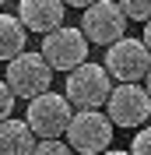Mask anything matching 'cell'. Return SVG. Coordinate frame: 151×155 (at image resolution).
I'll return each mask as SVG.
<instances>
[{"label": "cell", "instance_id": "7a4b0ae2", "mask_svg": "<svg viewBox=\"0 0 151 155\" xmlns=\"http://www.w3.org/2000/svg\"><path fill=\"white\" fill-rule=\"evenodd\" d=\"M25 120L35 130V137H63L74 120V102L60 92H42V95L28 99Z\"/></svg>", "mask_w": 151, "mask_h": 155}, {"label": "cell", "instance_id": "9a60e30c", "mask_svg": "<svg viewBox=\"0 0 151 155\" xmlns=\"http://www.w3.org/2000/svg\"><path fill=\"white\" fill-rule=\"evenodd\" d=\"M11 113H14V92L7 81H0V120H7Z\"/></svg>", "mask_w": 151, "mask_h": 155}, {"label": "cell", "instance_id": "3957f363", "mask_svg": "<svg viewBox=\"0 0 151 155\" xmlns=\"http://www.w3.org/2000/svg\"><path fill=\"white\" fill-rule=\"evenodd\" d=\"M113 120L109 113H98V109H77L70 127H67V145L74 148L77 155H102L109 152V141H113Z\"/></svg>", "mask_w": 151, "mask_h": 155}, {"label": "cell", "instance_id": "52a82bcc", "mask_svg": "<svg viewBox=\"0 0 151 155\" xmlns=\"http://www.w3.org/2000/svg\"><path fill=\"white\" fill-rule=\"evenodd\" d=\"M81 32L95 46H113L127 35V14L116 0H95L81 14Z\"/></svg>", "mask_w": 151, "mask_h": 155}, {"label": "cell", "instance_id": "5b68a950", "mask_svg": "<svg viewBox=\"0 0 151 155\" xmlns=\"http://www.w3.org/2000/svg\"><path fill=\"white\" fill-rule=\"evenodd\" d=\"M42 57H46V64L53 71H63V74H70V71H77L81 64H88V35L81 28H70V25H60V28H53L49 35H42V49H39Z\"/></svg>", "mask_w": 151, "mask_h": 155}, {"label": "cell", "instance_id": "6da1fadb", "mask_svg": "<svg viewBox=\"0 0 151 155\" xmlns=\"http://www.w3.org/2000/svg\"><path fill=\"white\" fill-rule=\"evenodd\" d=\"M116 78L105 71V64H81L77 71L67 74V99L74 102V109H102L113 95Z\"/></svg>", "mask_w": 151, "mask_h": 155}, {"label": "cell", "instance_id": "d6986e66", "mask_svg": "<svg viewBox=\"0 0 151 155\" xmlns=\"http://www.w3.org/2000/svg\"><path fill=\"white\" fill-rule=\"evenodd\" d=\"M144 88H148V92H151V71H148V78H144Z\"/></svg>", "mask_w": 151, "mask_h": 155}, {"label": "cell", "instance_id": "4fadbf2b", "mask_svg": "<svg viewBox=\"0 0 151 155\" xmlns=\"http://www.w3.org/2000/svg\"><path fill=\"white\" fill-rule=\"evenodd\" d=\"M32 155H74V148L67 141H60V137H39V145H35Z\"/></svg>", "mask_w": 151, "mask_h": 155}, {"label": "cell", "instance_id": "e0dca14e", "mask_svg": "<svg viewBox=\"0 0 151 155\" xmlns=\"http://www.w3.org/2000/svg\"><path fill=\"white\" fill-rule=\"evenodd\" d=\"M144 46L151 49V21H144Z\"/></svg>", "mask_w": 151, "mask_h": 155}, {"label": "cell", "instance_id": "7c38bea8", "mask_svg": "<svg viewBox=\"0 0 151 155\" xmlns=\"http://www.w3.org/2000/svg\"><path fill=\"white\" fill-rule=\"evenodd\" d=\"M130 21H151V0H116Z\"/></svg>", "mask_w": 151, "mask_h": 155}, {"label": "cell", "instance_id": "277c9868", "mask_svg": "<svg viewBox=\"0 0 151 155\" xmlns=\"http://www.w3.org/2000/svg\"><path fill=\"white\" fill-rule=\"evenodd\" d=\"M14 92V99H35L42 92H49L53 85V67L46 64L42 53H21V57L7 60V78H4Z\"/></svg>", "mask_w": 151, "mask_h": 155}, {"label": "cell", "instance_id": "ac0fdd59", "mask_svg": "<svg viewBox=\"0 0 151 155\" xmlns=\"http://www.w3.org/2000/svg\"><path fill=\"white\" fill-rule=\"evenodd\" d=\"M102 155H130V152H120V148H109V152H102Z\"/></svg>", "mask_w": 151, "mask_h": 155}, {"label": "cell", "instance_id": "9c48e42d", "mask_svg": "<svg viewBox=\"0 0 151 155\" xmlns=\"http://www.w3.org/2000/svg\"><path fill=\"white\" fill-rule=\"evenodd\" d=\"M63 0H21L18 4V18L25 21V28L35 35H49L53 28L63 25Z\"/></svg>", "mask_w": 151, "mask_h": 155}, {"label": "cell", "instance_id": "30bf717a", "mask_svg": "<svg viewBox=\"0 0 151 155\" xmlns=\"http://www.w3.org/2000/svg\"><path fill=\"white\" fill-rule=\"evenodd\" d=\"M39 145L35 130L28 127V120H0V155H32Z\"/></svg>", "mask_w": 151, "mask_h": 155}, {"label": "cell", "instance_id": "5bb4252c", "mask_svg": "<svg viewBox=\"0 0 151 155\" xmlns=\"http://www.w3.org/2000/svg\"><path fill=\"white\" fill-rule=\"evenodd\" d=\"M130 155H151V127H137V134L130 141Z\"/></svg>", "mask_w": 151, "mask_h": 155}, {"label": "cell", "instance_id": "ba28073f", "mask_svg": "<svg viewBox=\"0 0 151 155\" xmlns=\"http://www.w3.org/2000/svg\"><path fill=\"white\" fill-rule=\"evenodd\" d=\"M105 113L116 127H144L151 120V92L137 81L116 85L105 102Z\"/></svg>", "mask_w": 151, "mask_h": 155}, {"label": "cell", "instance_id": "2e32d148", "mask_svg": "<svg viewBox=\"0 0 151 155\" xmlns=\"http://www.w3.org/2000/svg\"><path fill=\"white\" fill-rule=\"evenodd\" d=\"M63 4H67V7H81V11H85V7H92L95 0H63Z\"/></svg>", "mask_w": 151, "mask_h": 155}, {"label": "cell", "instance_id": "8fae6325", "mask_svg": "<svg viewBox=\"0 0 151 155\" xmlns=\"http://www.w3.org/2000/svg\"><path fill=\"white\" fill-rule=\"evenodd\" d=\"M25 39H28V28L18 14H4L0 11V60H14L25 53Z\"/></svg>", "mask_w": 151, "mask_h": 155}, {"label": "cell", "instance_id": "8992f818", "mask_svg": "<svg viewBox=\"0 0 151 155\" xmlns=\"http://www.w3.org/2000/svg\"><path fill=\"white\" fill-rule=\"evenodd\" d=\"M105 71L127 85V81H144L151 71V49L144 46V39H127L123 35L120 42L105 46Z\"/></svg>", "mask_w": 151, "mask_h": 155}, {"label": "cell", "instance_id": "ffe728a7", "mask_svg": "<svg viewBox=\"0 0 151 155\" xmlns=\"http://www.w3.org/2000/svg\"><path fill=\"white\" fill-rule=\"evenodd\" d=\"M0 7H4V0H0Z\"/></svg>", "mask_w": 151, "mask_h": 155}]
</instances>
